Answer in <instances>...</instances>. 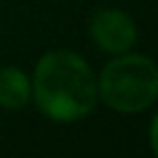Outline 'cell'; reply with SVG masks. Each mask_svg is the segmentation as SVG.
I'll return each instance as SVG.
<instances>
[{
	"label": "cell",
	"mask_w": 158,
	"mask_h": 158,
	"mask_svg": "<svg viewBox=\"0 0 158 158\" xmlns=\"http://www.w3.org/2000/svg\"><path fill=\"white\" fill-rule=\"evenodd\" d=\"M89 33L95 46L108 54H123L136 44V24L121 9H100L91 15Z\"/></svg>",
	"instance_id": "cell-3"
},
{
	"label": "cell",
	"mask_w": 158,
	"mask_h": 158,
	"mask_svg": "<svg viewBox=\"0 0 158 158\" xmlns=\"http://www.w3.org/2000/svg\"><path fill=\"white\" fill-rule=\"evenodd\" d=\"M31 100V80L20 67L0 69V106L7 110H20Z\"/></svg>",
	"instance_id": "cell-4"
},
{
	"label": "cell",
	"mask_w": 158,
	"mask_h": 158,
	"mask_svg": "<svg viewBox=\"0 0 158 158\" xmlns=\"http://www.w3.org/2000/svg\"><path fill=\"white\" fill-rule=\"evenodd\" d=\"M98 98L117 113H141L158 98V69L145 54H117L98 76Z\"/></svg>",
	"instance_id": "cell-2"
},
{
	"label": "cell",
	"mask_w": 158,
	"mask_h": 158,
	"mask_svg": "<svg viewBox=\"0 0 158 158\" xmlns=\"http://www.w3.org/2000/svg\"><path fill=\"white\" fill-rule=\"evenodd\" d=\"M31 98L46 117L76 121L89 115L98 102V76L80 54L52 50L35 67Z\"/></svg>",
	"instance_id": "cell-1"
}]
</instances>
